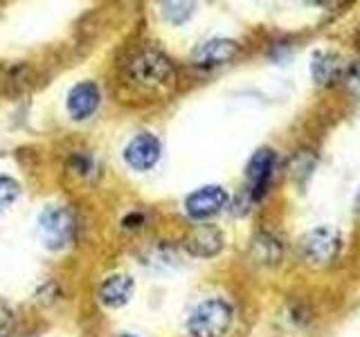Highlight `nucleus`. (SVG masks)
Masks as SVG:
<instances>
[{"label": "nucleus", "mask_w": 360, "mask_h": 337, "mask_svg": "<svg viewBox=\"0 0 360 337\" xmlns=\"http://www.w3.org/2000/svg\"><path fill=\"white\" fill-rule=\"evenodd\" d=\"M232 324V308L223 299H207L198 303L187 322L191 337H223Z\"/></svg>", "instance_id": "nucleus-1"}, {"label": "nucleus", "mask_w": 360, "mask_h": 337, "mask_svg": "<svg viewBox=\"0 0 360 337\" xmlns=\"http://www.w3.org/2000/svg\"><path fill=\"white\" fill-rule=\"evenodd\" d=\"M127 72L135 84L144 88H158L174 79V65L160 50L146 48L133 56L127 65Z\"/></svg>", "instance_id": "nucleus-2"}, {"label": "nucleus", "mask_w": 360, "mask_h": 337, "mask_svg": "<svg viewBox=\"0 0 360 337\" xmlns=\"http://www.w3.org/2000/svg\"><path fill=\"white\" fill-rule=\"evenodd\" d=\"M75 236V218L72 213L61 205L45 207L39 216V239L48 250L56 252L72 243Z\"/></svg>", "instance_id": "nucleus-3"}, {"label": "nucleus", "mask_w": 360, "mask_h": 337, "mask_svg": "<svg viewBox=\"0 0 360 337\" xmlns=\"http://www.w3.org/2000/svg\"><path fill=\"white\" fill-rule=\"evenodd\" d=\"M340 234L333 227H315L300 239V254L309 263L322 265L333 261L338 250H340Z\"/></svg>", "instance_id": "nucleus-4"}, {"label": "nucleus", "mask_w": 360, "mask_h": 337, "mask_svg": "<svg viewBox=\"0 0 360 337\" xmlns=\"http://www.w3.org/2000/svg\"><path fill=\"white\" fill-rule=\"evenodd\" d=\"M228 205V191L219 185L200 187L194 194H189L185 200V211L189 218L194 220H205L217 216V213Z\"/></svg>", "instance_id": "nucleus-5"}, {"label": "nucleus", "mask_w": 360, "mask_h": 337, "mask_svg": "<svg viewBox=\"0 0 360 337\" xmlns=\"http://www.w3.org/2000/svg\"><path fill=\"white\" fill-rule=\"evenodd\" d=\"M124 160L135 171H149L160 160V140L151 133H138L124 149Z\"/></svg>", "instance_id": "nucleus-6"}, {"label": "nucleus", "mask_w": 360, "mask_h": 337, "mask_svg": "<svg viewBox=\"0 0 360 337\" xmlns=\"http://www.w3.org/2000/svg\"><path fill=\"white\" fill-rule=\"evenodd\" d=\"M185 250L198 258L217 256L223 250V234L214 225H198V227H194L187 234Z\"/></svg>", "instance_id": "nucleus-7"}, {"label": "nucleus", "mask_w": 360, "mask_h": 337, "mask_svg": "<svg viewBox=\"0 0 360 337\" xmlns=\"http://www.w3.org/2000/svg\"><path fill=\"white\" fill-rule=\"evenodd\" d=\"M275 162H277V155L273 149H259L250 162H248V180H250V191H252V200H259L264 196V191L268 187V180L275 171Z\"/></svg>", "instance_id": "nucleus-8"}, {"label": "nucleus", "mask_w": 360, "mask_h": 337, "mask_svg": "<svg viewBox=\"0 0 360 337\" xmlns=\"http://www.w3.org/2000/svg\"><path fill=\"white\" fill-rule=\"evenodd\" d=\"M99 101H101V93L97 84L82 81L68 93V112H70V117L77 121L88 119L99 108Z\"/></svg>", "instance_id": "nucleus-9"}, {"label": "nucleus", "mask_w": 360, "mask_h": 337, "mask_svg": "<svg viewBox=\"0 0 360 337\" xmlns=\"http://www.w3.org/2000/svg\"><path fill=\"white\" fill-rule=\"evenodd\" d=\"M236 52H239V45L236 41H230V39H212L207 43H202L200 48L194 52V63L200 65V67H214V65H223L232 61Z\"/></svg>", "instance_id": "nucleus-10"}, {"label": "nucleus", "mask_w": 360, "mask_h": 337, "mask_svg": "<svg viewBox=\"0 0 360 337\" xmlns=\"http://www.w3.org/2000/svg\"><path fill=\"white\" fill-rule=\"evenodd\" d=\"M135 284L129 275H110L99 288V299L108 308H122L127 306L133 297Z\"/></svg>", "instance_id": "nucleus-11"}, {"label": "nucleus", "mask_w": 360, "mask_h": 337, "mask_svg": "<svg viewBox=\"0 0 360 337\" xmlns=\"http://www.w3.org/2000/svg\"><path fill=\"white\" fill-rule=\"evenodd\" d=\"M311 72L318 84H329L338 77V72H340V61H338V56L331 52H318L313 56Z\"/></svg>", "instance_id": "nucleus-12"}, {"label": "nucleus", "mask_w": 360, "mask_h": 337, "mask_svg": "<svg viewBox=\"0 0 360 337\" xmlns=\"http://www.w3.org/2000/svg\"><path fill=\"white\" fill-rule=\"evenodd\" d=\"M255 256L259 258L262 263H277L279 256H281V250H279V243L273 239V236H259V239L255 241Z\"/></svg>", "instance_id": "nucleus-13"}, {"label": "nucleus", "mask_w": 360, "mask_h": 337, "mask_svg": "<svg viewBox=\"0 0 360 337\" xmlns=\"http://www.w3.org/2000/svg\"><path fill=\"white\" fill-rule=\"evenodd\" d=\"M162 14L174 25H183L194 14V5L189 3H162Z\"/></svg>", "instance_id": "nucleus-14"}, {"label": "nucleus", "mask_w": 360, "mask_h": 337, "mask_svg": "<svg viewBox=\"0 0 360 337\" xmlns=\"http://www.w3.org/2000/svg\"><path fill=\"white\" fill-rule=\"evenodd\" d=\"M18 196H20V185L16 180L9 176H0V211L14 205Z\"/></svg>", "instance_id": "nucleus-15"}, {"label": "nucleus", "mask_w": 360, "mask_h": 337, "mask_svg": "<svg viewBox=\"0 0 360 337\" xmlns=\"http://www.w3.org/2000/svg\"><path fill=\"white\" fill-rule=\"evenodd\" d=\"M345 84L349 88V93L360 97V61H356L352 67H349V72L345 77Z\"/></svg>", "instance_id": "nucleus-16"}, {"label": "nucleus", "mask_w": 360, "mask_h": 337, "mask_svg": "<svg viewBox=\"0 0 360 337\" xmlns=\"http://www.w3.org/2000/svg\"><path fill=\"white\" fill-rule=\"evenodd\" d=\"M11 331V312L0 306V337H7V333Z\"/></svg>", "instance_id": "nucleus-17"}, {"label": "nucleus", "mask_w": 360, "mask_h": 337, "mask_svg": "<svg viewBox=\"0 0 360 337\" xmlns=\"http://www.w3.org/2000/svg\"><path fill=\"white\" fill-rule=\"evenodd\" d=\"M354 205H356V211L360 213V189H358V194H356V202H354Z\"/></svg>", "instance_id": "nucleus-18"}, {"label": "nucleus", "mask_w": 360, "mask_h": 337, "mask_svg": "<svg viewBox=\"0 0 360 337\" xmlns=\"http://www.w3.org/2000/svg\"><path fill=\"white\" fill-rule=\"evenodd\" d=\"M120 337H133V335H120Z\"/></svg>", "instance_id": "nucleus-19"}]
</instances>
